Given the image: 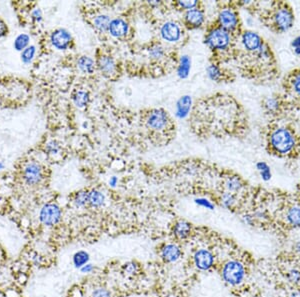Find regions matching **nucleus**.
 I'll return each mask as SVG.
<instances>
[{
    "instance_id": "423d86ee",
    "label": "nucleus",
    "mask_w": 300,
    "mask_h": 297,
    "mask_svg": "<svg viewBox=\"0 0 300 297\" xmlns=\"http://www.w3.org/2000/svg\"><path fill=\"white\" fill-rule=\"evenodd\" d=\"M22 179L26 185L31 187L41 184L44 179V169L42 165L36 161L27 162L22 169Z\"/></svg>"
},
{
    "instance_id": "4468645a",
    "label": "nucleus",
    "mask_w": 300,
    "mask_h": 297,
    "mask_svg": "<svg viewBox=\"0 0 300 297\" xmlns=\"http://www.w3.org/2000/svg\"><path fill=\"white\" fill-rule=\"evenodd\" d=\"M97 67L100 72L107 77H112L117 72V64L109 55H101L97 60Z\"/></svg>"
},
{
    "instance_id": "de8ad7c7",
    "label": "nucleus",
    "mask_w": 300,
    "mask_h": 297,
    "mask_svg": "<svg viewBox=\"0 0 300 297\" xmlns=\"http://www.w3.org/2000/svg\"><path fill=\"white\" fill-rule=\"evenodd\" d=\"M291 47H292L293 50H294V49H297V48H300V35L296 36V37L291 41Z\"/></svg>"
},
{
    "instance_id": "a18cd8bd",
    "label": "nucleus",
    "mask_w": 300,
    "mask_h": 297,
    "mask_svg": "<svg viewBox=\"0 0 300 297\" xmlns=\"http://www.w3.org/2000/svg\"><path fill=\"white\" fill-rule=\"evenodd\" d=\"M8 34V27L6 23L0 18V38L5 37Z\"/></svg>"
},
{
    "instance_id": "1a4fd4ad",
    "label": "nucleus",
    "mask_w": 300,
    "mask_h": 297,
    "mask_svg": "<svg viewBox=\"0 0 300 297\" xmlns=\"http://www.w3.org/2000/svg\"><path fill=\"white\" fill-rule=\"evenodd\" d=\"M240 41H241L243 49L250 54L256 53L262 47V45L265 43L264 40L262 39V37L258 33L254 32V31H250V30L244 31L241 34Z\"/></svg>"
},
{
    "instance_id": "cd10ccee",
    "label": "nucleus",
    "mask_w": 300,
    "mask_h": 297,
    "mask_svg": "<svg viewBox=\"0 0 300 297\" xmlns=\"http://www.w3.org/2000/svg\"><path fill=\"white\" fill-rule=\"evenodd\" d=\"M263 107L268 113H277L281 107V101L276 96H269L264 100Z\"/></svg>"
},
{
    "instance_id": "473e14b6",
    "label": "nucleus",
    "mask_w": 300,
    "mask_h": 297,
    "mask_svg": "<svg viewBox=\"0 0 300 297\" xmlns=\"http://www.w3.org/2000/svg\"><path fill=\"white\" fill-rule=\"evenodd\" d=\"M285 278L287 282L293 286L300 285V268L291 267L285 273Z\"/></svg>"
},
{
    "instance_id": "3c124183",
    "label": "nucleus",
    "mask_w": 300,
    "mask_h": 297,
    "mask_svg": "<svg viewBox=\"0 0 300 297\" xmlns=\"http://www.w3.org/2000/svg\"><path fill=\"white\" fill-rule=\"evenodd\" d=\"M287 297H300V289H295L293 291H291Z\"/></svg>"
},
{
    "instance_id": "79ce46f5",
    "label": "nucleus",
    "mask_w": 300,
    "mask_h": 297,
    "mask_svg": "<svg viewBox=\"0 0 300 297\" xmlns=\"http://www.w3.org/2000/svg\"><path fill=\"white\" fill-rule=\"evenodd\" d=\"M137 270H138V266L134 262H129V263L124 264V271L127 274H131V275L135 274L137 272Z\"/></svg>"
},
{
    "instance_id": "f3484780",
    "label": "nucleus",
    "mask_w": 300,
    "mask_h": 297,
    "mask_svg": "<svg viewBox=\"0 0 300 297\" xmlns=\"http://www.w3.org/2000/svg\"><path fill=\"white\" fill-rule=\"evenodd\" d=\"M128 24L127 22L122 19V18H115L112 19L110 24H109V28L108 31L110 32V34L116 38H120L125 36L128 33Z\"/></svg>"
},
{
    "instance_id": "4be33fe9",
    "label": "nucleus",
    "mask_w": 300,
    "mask_h": 297,
    "mask_svg": "<svg viewBox=\"0 0 300 297\" xmlns=\"http://www.w3.org/2000/svg\"><path fill=\"white\" fill-rule=\"evenodd\" d=\"M105 203V196L104 194L97 190L91 189L88 191V205L92 208H100Z\"/></svg>"
},
{
    "instance_id": "b1692460",
    "label": "nucleus",
    "mask_w": 300,
    "mask_h": 297,
    "mask_svg": "<svg viewBox=\"0 0 300 297\" xmlns=\"http://www.w3.org/2000/svg\"><path fill=\"white\" fill-rule=\"evenodd\" d=\"M89 100H90L89 93L87 91H85V90H82V89L76 90L72 94V101H73V103L77 107H79V108L85 107L89 103Z\"/></svg>"
},
{
    "instance_id": "4c0bfd02",
    "label": "nucleus",
    "mask_w": 300,
    "mask_h": 297,
    "mask_svg": "<svg viewBox=\"0 0 300 297\" xmlns=\"http://www.w3.org/2000/svg\"><path fill=\"white\" fill-rule=\"evenodd\" d=\"M252 214H253V216H254V218H255L256 221H266L269 218L268 212L265 209H263V208L256 209Z\"/></svg>"
},
{
    "instance_id": "5701e85b",
    "label": "nucleus",
    "mask_w": 300,
    "mask_h": 297,
    "mask_svg": "<svg viewBox=\"0 0 300 297\" xmlns=\"http://www.w3.org/2000/svg\"><path fill=\"white\" fill-rule=\"evenodd\" d=\"M89 259H90V255L87 251L79 250L74 253V255L72 257V262H73V265L75 268L80 269L82 266L89 263Z\"/></svg>"
},
{
    "instance_id": "412c9836",
    "label": "nucleus",
    "mask_w": 300,
    "mask_h": 297,
    "mask_svg": "<svg viewBox=\"0 0 300 297\" xmlns=\"http://www.w3.org/2000/svg\"><path fill=\"white\" fill-rule=\"evenodd\" d=\"M77 67L80 71L86 74H92L95 70L96 63L89 56H80L77 59Z\"/></svg>"
},
{
    "instance_id": "0eeeda50",
    "label": "nucleus",
    "mask_w": 300,
    "mask_h": 297,
    "mask_svg": "<svg viewBox=\"0 0 300 297\" xmlns=\"http://www.w3.org/2000/svg\"><path fill=\"white\" fill-rule=\"evenodd\" d=\"M61 218L62 210L60 206L54 202H48L44 204L39 211V220L47 227L57 225L61 221Z\"/></svg>"
},
{
    "instance_id": "2eb2a0df",
    "label": "nucleus",
    "mask_w": 300,
    "mask_h": 297,
    "mask_svg": "<svg viewBox=\"0 0 300 297\" xmlns=\"http://www.w3.org/2000/svg\"><path fill=\"white\" fill-rule=\"evenodd\" d=\"M184 19H185V23L188 27L198 28L204 23L205 15H204L203 10L195 7L193 9H190V10L186 11Z\"/></svg>"
},
{
    "instance_id": "7c9ffc66",
    "label": "nucleus",
    "mask_w": 300,
    "mask_h": 297,
    "mask_svg": "<svg viewBox=\"0 0 300 297\" xmlns=\"http://www.w3.org/2000/svg\"><path fill=\"white\" fill-rule=\"evenodd\" d=\"M256 169L259 172V175L262 180L264 181H269L272 177V172L270 169V166L264 162V161H259L256 163Z\"/></svg>"
},
{
    "instance_id": "f257e3e1",
    "label": "nucleus",
    "mask_w": 300,
    "mask_h": 297,
    "mask_svg": "<svg viewBox=\"0 0 300 297\" xmlns=\"http://www.w3.org/2000/svg\"><path fill=\"white\" fill-rule=\"evenodd\" d=\"M270 149L280 156L292 153L296 147L297 140L294 133L287 127L279 126L270 131L268 137Z\"/></svg>"
},
{
    "instance_id": "58836bf2",
    "label": "nucleus",
    "mask_w": 300,
    "mask_h": 297,
    "mask_svg": "<svg viewBox=\"0 0 300 297\" xmlns=\"http://www.w3.org/2000/svg\"><path fill=\"white\" fill-rule=\"evenodd\" d=\"M194 202H195L197 205H199V206L203 207V208H205V209H208V210H213V209L215 208L214 203H212V202H211L209 199H207V198H196V199L194 200Z\"/></svg>"
},
{
    "instance_id": "603ef678",
    "label": "nucleus",
    "mask_w": 300,
    "mask_h": 297,
    "mask_svg": "<svg viewBox=\"0 0 300 297\" xmlns=\"http://www.w3.org/2000/svg\"><path fill=\"white\" fill-rule=\"evenodd\" d=\"M4 162L3 161H0V170H2V169H4Z\"/></svg>"
},
{
    "instance_id": "c9c22d12",
    "label": "nucleus",
    "mask_w": 300,
    "mask_h": 297,
    "mask_svg": "<svg viewBox=\"0 0 300 297\" xmlns=\"http://www.w3.org/2000/svg\"><path fill=\"white\" fill-rule=\"evenodd\" d=\"M45 151L48 155H57L59 154V152L61 151V146L60 144L55 141V140H50L49 142L46 143V146H45Z\"/></svg>"
},
{
    "instance_id": "f8f14e48",
    "label": "nucleus",
    "mask_w": 300,
    "mask_h": 297,
    "mask_svg": "<svg viewBox=\"0 0 300 297\" xmlns=\"http://www.w3.org/2000/svg\"><path fill=\"white\" fill-rule=\"evenodd\" d=\"M160 34L167 42H177L181 38V29L177 23L173 21H167L162 25Z\"/></svg>"
},
{
    "instance_id": "f03ea898",
    "label": "nucleus",
    "mask_w": 300,
    "mask_h": 297,
    "mask_svg": "<svg viewBox=\"0 0 300 297\" xmlns=\"http://www.w3.org/2000/svg\"><path fill=\"white\" fill-rule=\"evenodd\" d=\"M270 24L278 33L288 31L294 24V14L291 7L286 3L276 4L270 14Z\"/></svg>"
},
{
    "instance_id": "c03bdc74",
    "label": "nucleus",
    "mask_w": 300,
    "mask_h": 297,
    "mask_svg": "<svg viewBox=\"0 0 300 297\" xmlns=\"http://www.w3.org/2000/svg\"><path fill=\"white\" fill-rule=\"evenodd\" d=\"M31 19L36 22V23H40L43 19V16H42V12L40 9H35L31 12Z\"/></svg>"
},
{
    "instance_id": "a878e982",
    "label": "nucleus",
    "mask_w": 300,
    "mask_h": 297,
    "mask_svg": "<svg viewBox=\"0 0 300 297\" xmlns=\"http://www.w3.org/2000/svg\"><path fill=\"white\" fill-rule=\"evenodd\" d=\"M29 43H30V36L26 33H20L14 39L13 47L16 51L22 52L25 48H27L29 46Z\"/></svg>"
},
{
    "instance_id": "39448f33",
    "label": "nucleus",
    "mask_w": 300,
    "mask_h": 297,
    "mask_svg": "<svg viewBox=\"0 0 300 297\" xmlns=\"http://www.w3.org/2000/svg\"><path fill=\"white\" fill-rule=\"evenodd\" d=\"M145 126L150 132L158 134L163 133L169 127L171 119L167 112L162 109H152L144 117Z\"/></svg>"
},
{
    "instance_id": "ea45409f",
    "label": "nucleus",
    "mask_w": 300,
    "mask_h": 297,
    "mask_svg": "<svg viewBox=\"0 0 300 297\" xmlns=\"http://www.w3.org/2000/svg\"><path fill=\"white\" fill-rule=\"evenodd\" d=\"M91 297H111V294L108 289L104 287H97L92 291Z\"/></svg>"
},
{
    "instance_id": "09e8293b",
    "label": "nucleus",
    "mask_w": 300,
    "mask_h": 297,
    "mask_svg": "<svg viewBox=\"0 0 300 297\" xmlns=\"http://www.w3.org/2000/svg\"><path fill=\"white\" fill-rule=\"evenodd\" d=\"M293 251H294L297 255H300V240H297V241L293 244Z\"/></svg>"
},
{
    "instance_id": "e433bc0d",
    "label": "nucleus",
    "mask_w": 300,
    "mask_h": 297,
    "mask_svg": "<svg viewBox=\"0 0 300 297\" xmlns=\"http://www.w3.org/2000/svg\"><path fill=\"white\" fill-rule=\"evenodd\" d=\"M290 85H291V89L294 92V94L300 98V71L295 72L292 75L291 80H290Z\"/></svg>"
},
{
    "instance_id": "dca6fc26",
    "label": "nucleus",
    "mask_w": 300,
    "mask_h": 297,
    "mask_svg": "<svg viewBox=\"0 0 300 297\" xmlns=\"http://www.w3.org/2000/svg\"><path fill=\"white\" fill-rule=\"evenodd\" d=\"M286 224L294 229H300V205L292 204L287 207L284 213Z\"/></svg>"
},
{
    "instance_id": "9d476101",
    "label": "nucleus",
    "mask_w": 300,
    "mask_h": 297,
    "mask_svg": "<svg viewBox=\"0 0 300 297\" xmlns=\"http://www.w3.org/2000/svg\"><path fill=\"white\" fill-rule=\"evenodd\" d=\"M193 262L197 269L201 271H208L215 264V256L209 249L201 248L195 251L193 255Z\"/></svg>"
},
{
    "instance_id": "2f4dec72",
    "label": "nucleus",
    "mask_w": 300,
    "mask_h": 297,
    "mask_svg": "<svg viewBox=\"0 0 300 297\" xmlns=\"http://www.w3.org/2000/svg\"><path fill=\"white\" fill-rule=\"evenodd\" d=\"M236 194H233L228 191H224L219 199L221 206L226 209H231L236 204Z\"/></svg>"
},
{
    "instance_id": "7ed1b4c3",
    "label": "nucleus",
    "mask_w": 300,
    "mask_h": 297,
    "mask_svg": "<svg viewBox=\"0 0 300 297\" xmlns=\"http://www.w3.org/2000/svg\"><path fill=\"white\" fill-rule=\"evenodd\" d=\"M204 42L211 50L223 52L230 49L232 34L216 25L208 30L205 35Z\"/></svg>"
},
{
    "instance_id": "8fccbe9b",
    "label": "nucleus",
    "mask_w": 300,
    "mask_h": 297,
    "mask_svg": "<svg viewBox=\"0 0 300 297\" xmlns=\"http://www.w3.org/2000/svg\"><path fill=\"white\" fill-rule=\"evenodd\" d=\"M117 183H118V179H117L115 176H113V177L110 178V180H109V185H110L111 187H115V186L117 185Z\"/></svg>"
},
{
    "instance_id": "6ab92c4d",
    "label": "nucleus",
    "mask_w": 300,
    "mask_h": 297,
    "mask_svg": "<svg viewBox=\"0 0 300 297\" xmlns=\"http://www.w3.org/2000/svg\"><path fill=\"white\" fill-rule=\"evenodd\" d=\"M243 187H244V183L239 176L230 175V176L226 177L224 180L225 191L231 192L233 194L240 192L243 189Z\"/></svg>"
},
{
    "instance_id": "393cba45",
    "label": "nucleus",
    "mask_w": 300,
    "mask_h": 297,
    "mask_svg": "<svg viewBox=\"0 0 300 297\" xmlns=\"http://www.w3.org/2000/svg\"><path fill=\"white\" fill-rule=\"evenodd\" d=\"M191 68V60L187 55H183L180 58L179 64H178V69H177V74L180 78H186L189 74Z\"/></svg>"
},
{
    "instance_id": "a19ab883",
    "label": "nucleus",
    "mask_w": 300,
    "mask_h": 297,
    "mask_svg": "<svg viewBox=\"0 0 300 297\" xmlns=\"http://www.w3.org/2000/svg\"><path fill=\"white\" fill-rule=\"evenodd\" d=\"M241 220L242 222L245 224V225H248V226H254L256 220L253 216L252 213H246L244 214L242 217H241Z\"/></svg>"
},
{
    "instance_id": "37998d69",
    "label": "nucleus",
    "mask_w": 300,
    "mask_h": 297,
    "mask_svg": "<svg viewBox=\"0 0 300 297\" xmlns=\"http://www.w3.org/2000/svg\"><path fill=\"white\" fill-rule=\"evenodd\" d=\"M198 2L197 1H179L178 2V5L183 8V9H186V10H190V9H193L197 6Z\"/></svg>"
},
{
    "instance_id": "9b49d317",
    "label": "nucleus",
    "mask_w": 300,
    "mask_h": 297,
    "mask_svg": "<svg viewBox=\"0 0 300 297\" xmlns=\"http://www.w3.org/2000/svg\"><path fill=\"white\" fill-rule=\"evenodd\" d=\"M50 43L58 50H66L72 43V36L68 30L58 28L50 34Z\"/></svg>"
},
{
    "instance_id": "bb28decb",
    "label": "nucleus",
    "mask_w": 300,
    "mask_h": 297,
    "mask_svg": "<svg viewBox=\"0 0 300 297\" xmlns=\"http://www.w3.org/2000/svg\"><path fill=\"white\" fill-rule=\"evenodd\" d=\"M207 75L208 77L212 80V81H215V82H219L221 81L223 78H224V72L223 70L219 67V65L215 64V63H212L210 64L207 69Z\"/></svg>"
},
{
    "instance_id": "72a5a7b5",
    "label": "nucleus",
    "mask_w": 300,
    "mask_h": 297,
    "mask_svg": "<svg viewBox=\"0 0 300 297\" xmlns=\"http://www.w3.org/2000/svg\"><path fill=\"white\" fill-rule=\"evenodd\" d=\"M20 57H21V61L24 64H30L36 54V47L34 45H29L27 48H25L22 52H20Z\"/></svg>"
},
{
    "instance_id": "c85d7f7f",
    "label": "nucleus",
    "mask_w": 300,
    "mask_h": 297,
    "mask_svg": "<svg viewBox=\"0 0 300 297\" xmlns=\"http://www.w3.org/2000/svg\"><path fill=\"white\" fill-rule=\"evenodd\" d=\"M111 22V19L106 14H98L93 18V25L96 29H98L101 32H104L108 30L109 24Z\"/></svg>"
},
{
    "instance_id": "49530a36",
    "label": "nucleus",
    "mask_w": 300,
    "mask_h": 297,
    "mask_svg": "<svg viewBox=\"0 0 300 297\" xmlns=\"http://www.w3.org/2000/svg\"><path fill=\"white\" fill-rule=\"evenodd\" d=\"M83 274H89L94 270V266L91 263H87L79 269Z\"/></svg>"
},
{
    "instance_id": "6e6552de",
    "label": "nucleus",
    "mask_w": 300,
    "mask_h": 297,
    "mask_svg": "<svg viewBox=\"0 0 300 297\" xmlns=\"http://www.w3.org/2000/svg\"><path fill=\"white\" fill-rule=\"evenodd\" d=\"M217 25L233 34L239 27V16L237 11L231 7L222 8L218 13Z\"/></svg>"
},
{
    "instance_id": "ddd939ff",
    "label": "nucleus",
    "mask_w": 300,
    "mask_h": 297,
    "mask_svg": "<svg viewBox=\"0 0 300 297\" xmlns=\"http://www.w3.org/2000/svg\"><path fill=\"white\" fill-rule=\"evenodd\" d=\"M182 256L181 248L174 243H168L161 247L160 257L166 263H173L180 259Z\"/></svg>"
},
{
    "instance_id": "aec40b11",
    "label": "nucleus",
    "mask_w": 300,
    "mask_h": 297,
    "mask_svg": "<svg viewBox=\"0 0 300 297\" xmlns=\"http://www.w3.org/2000/svg\"><path fill=\"white\" fill-rule=\"evenodd\" d=\"M192 100L188 95H185L178 100L176 105V116L178 118H184L188 115L191 108Z\"/></svg>"
},
{
    "instance_id": "f704fd0d",
    "label": "nucleus",
    "mask_w": 300,
    "mask_h": 297,
    "mask_svg": "<svg viewBox=\"0 0 300 297\" xmlns=\"http://www.w3.org/2000/svg\"><path fill=\"white\" fill-rule=\"evenodd\" d=\"M165 54L164 48L160 44H154L148 49V55L152 59H161Z\"/></svg>"
},
{
    "instance_id": "a211bd4d",
    "label": "nucleus",
    "mask_w": 300,
    "mask_h": 297,
    "mask_svg": "<svg viewBox=\"0 0 300 297\" xmlns=\"http://www.w3.org/2000/svg\"><path fill=\"white\" fill-rule=\"evenodd\" d=\"M192 231L191 224L188 221L185 220H179L177 221L173 226V234L176 238L180 240L187 239Z\"/></svg>"
},
{
    "instance_id": "c756f323",
    "label": "nucleus",
    "mask_w": 300,
    "mask_h": 297,
    "mask_svg": "<svg viewBox=\"0 0 300 297\" xmlns=\"http://www.w3.org/2000/svg\"><path fill=\"white\" fill-rule=\"evenodd\" d=\"M88 191L89 190H79L77 191L74 195H73V204L77 207V208H83L86 205H88Z\"/></svg>"
},
{
    "instance_id": "20e7f679",
    "label": "nucleus",
    "mask_w": 300,
    "mask_h": 297,
    "mask_svg": "<svg viewBox=\"0 0 300 297\" xmlns=\"http://www.w3.org/2000/svg\"><path fill=\"white\" fill-rule=\"evenodd\" d=\"M220 273L223 281L226 284L235 287L240 285L245 280L246 268L241 261L237 259H231L222 265Z\"/></svg>"
}]
</instances>
